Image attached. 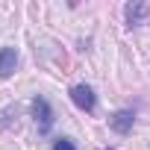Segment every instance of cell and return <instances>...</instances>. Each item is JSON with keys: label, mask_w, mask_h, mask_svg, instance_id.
Listing matches in <instances>:
<instances>
[{"label": "cell", "mask_w": 150, "mask_h": 150, "mask_svg": "<svg viewBox=\"0 0 150 150\" xmlns=\"http://www.w3.org/2000/svg\"><path fill=\"white\" fill-rule=\"evenodd\" d=\"M33 112H35L38 129H41V132H50V127H53V109H50V103H47L44 97H35V100H33Z\"/></svg>", "instance_id": "1"}, {"label": "cell", "mask_w": 150, "mask_h": 150, "mask_svg": "<svg viewBox=\"0 0 150 150\" xmlns=\"http://www.w3.org/2000/svg\"><path fill=\"white\" fill-rule=\"evenodd\" d=\"M71 100L77 103L83 112H91L94 103H97V100H94V91H91L88 86H74V88H71Z\"/></svg>", "instance_id": "2"}, {"label": "cell", "mask_w": 150, "mask_h": 150, "mask_svg": "<svg viewBox=\"0 0 150 150\" xmlns=\"http://www.w3.org/2000/svg\"><path fill=\"white\" fill-rule=\"evenodd\" d=\"M124 15H127V24H129V27H138V24L147 21L150 6H147V3H129V6L124 9Z\"/></svg>", "instance_id": "3"}, {"label": "cell", "mask_w": 150, "mask_h": 150, "mask_svg": "<svg viewBox=\"0 0 150 150\" xmlns=\"http://www.w3.org/2000/svg\"><path fill=\"white\" fill-rule=\"evenodd\" d=\"M109 124H112V129H115V132H121V135H124V132H129V129H132L135 115H132L129 109H121V112H115V115H112V121H109Z\"/></svg>", "instance_id": "4"}, {"label": "cell", "mask_w": 150, "mask_h": 150, "mask_svg": "<svg viewBox=\"0 0 150 150\" xmlns=\"http://www.w3.org/2000/svg\"><path fill=\"white\" fill-rule=\"evenodd\" d=\"M15 65H18V53L12 47H3L0 50V77H9L15 71Z\"/></svg>", "instance_id": "5"}, {"label": "cell", "mask_w": 150, "mask_h": 150, "mask_svg": "<svg viewBox=\"0 0 150 150\" xmlns=\"http://www.w3.org/2000/svg\"><path fill=\"white\" fill-rule=\"evenodd\" d=\"M53 150H77V147H74L71 138H56V141H53Z\"/></svg>", "instance_id": "6"}, {"label": "cell", "mask_w": 150, "mask_h": 150, "mask_svg": "<svg viewBox=\"0 0 150 150\" xmlns=\"http://www.w3.org/2000/svg\"><path fill=\"white\" fill-rule=\"evenodd\" d=\"M106 150H112V147H106Z\"/></svg>", "instance_id": "7"}]
</instances>
